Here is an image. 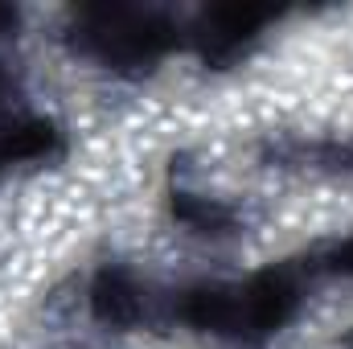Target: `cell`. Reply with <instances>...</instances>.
<instances>
[{
    "label": "cell",
    "instance_id": "obj_2",
    "mask_svg": "<svg viewBox=\"0 0 353 349\" xmlns=\"http://www.w3.org/2000/svg\"><path fill=\"white\" fill-rule=\"evenodd\" d=\"M300 308V283L279 271V267H267L259 275H251V283L239 292V329L267 337V333H279Z\"/></svg>",
    "mask_w": 353,
    "mask_h": 349
},
{
    "label": "cell",
    "instance_id": "obj_10",
    "mask_svg": "<svg viewBox=\"0 0 353 349\" xmlns=\"http://www.w3.org/2000/svg\"><path fill=\"white\" fill-rule=\"evenodd\" d=\"M8 87H12V79H8V70H4V66H0V99H4V94H8Z\"/></svg>",
    "mask_w": 353,
    "mask_h": 349
},
{
    "label": "cell",
    "instance_id": "obj_4",
    "mask_svg": "<svg viewBox=\"0 0 353 349\" xmlns=\"http://www.w3.org/2000/svg\"><path fill=\"white\" fill-rule=\"evenodd\" d=\"M87 300H90V317L107 329H132L140 321V308H144L140 283L128 267H103L90 279Z\"/></svg>",
    "mask_w": 353,
    "mask_h": 349
},
{
    "label": "cell",
    "instance_id": "obj_5",
    "mask_svg": "<svg viewBox=\"0 0 353 349\" xmlns=\"http://www.w3.org/2000/svg\"><path fill=\"white\" fill-rule=\"evenodd\" d=\"M62 148V132L54 119L41 115H21L12 123L0 128V169L8 165H33V161H50Z\"/></svg>",
    "mask_w": 353,
    "mask_h": 349
},
{
    "label": "cell",
    "instance_id": "obj_6",
    "mask_svg": "<svg viewBox=\"0 0 353 349\" xmlns=\"http://www.w3.org/2000/svg\"><path fill=\"white\" fill-rule=\"evenodd\" d=\"M176 312L197 333H230V329H239V296L230 288H222V283H193L189 292H181Z\"/></svg>",
    "mask_w": 353,
    "mask_h": 349
},
{
    "label": "cell",
    "instance_id": "obj_9",
    "mask_svg": "<svg viewBox=\"0 0 353 349\" xmlns=\"http://www.w3.org/2000/svg\"><path fill=\"white\" fill-rule=\"evenodd\" d=\"M17 21H21V17H17V8L0 4V37H4V33H12V29H17Z\"/></svg>",
    "mask_w": 353,
    "mask_h": 349
},
{
    "label": "cell",
    "instance_id": "obj_1",
    "mask_svg": "<svg viewBox=\"0 0 353 349\" xmlns=\"http://www.w3.org/2000/svg\"><path fill=\"white\" fill-rule=\"evenodd\" d=\"M176 25L165 12L103 4L79 12V50L111 66H152L176 46Z\"/></svg>",
    "mask_w": 353,
    "mask_h": 349
},
{
    "label": "cell",
    "instance_id": "obj_8",
    "mask_svg": "<svg viewBox=\"0 0 353 349\" xmlns=\"http://www.w3.org/2000/svg\"><path fill=\"white\" fill-rule=\"evenodd\" d=\"M325 263H329V271H333V275L353 279V235H350V239H341V243L325 255Z\"/></svg>",
    "mask_w": 353,
    "mask_h": 349
},
{
    "label": "cell",
    "instance_id": "obj_3",
    "mask_svg": "<svg viewBox=\"0 0 353 349\" xmlns=\"http://www.w3.org/2000/svg\"><path fill=\"white\" fill-rule=\"evenodd\" d=\"M275 21V8L263 4H214L201 12V54L205 62H234L267 25Z\"/></svg>",
    "mask_w": 353,
    "mask_h": 349
},
{
    "label": "cell",
    "instance_id": "obj_7",
    "mask_svg": "<svg viewBox=\"0 0 353 349\" xmlns=\"http://www.w3.org/2000/svg\"><path fill=\"white\" fill-rule=\"evenodd\" d=\"M173 214L185 226L201 230V235H222V230L230 226V210H226V206H218V201H210V197H193V193H176Z\"/></svg>",
    "mask_w": 353,
    "mask_h": 349
}]
</instances>
